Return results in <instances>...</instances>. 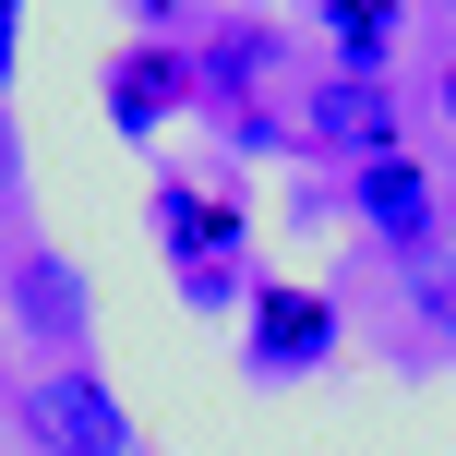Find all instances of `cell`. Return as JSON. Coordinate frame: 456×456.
Masks as SVG:
<instances>
[{"label": "cell", "mask_w": 456, "mask_h": 456, "mask_svg": "<svg viewBox=\"0 0 456 456\" xmlns=\"http://www.w3.org/2000/svg\"><path fill=\"white\" fill-rule=\"evenodd\" d=\"M337 361V300L300 289V276H252L240 300V372L252 385H300V372Z\"/></svg>", "instance_id": "cell-2"}, {"label": "cell", "mask_w": 456, "mask_h": 456, "mask_svg": "<svg viewBox=\"0 0 456 456\" xmlns=\"http://www.w3.org/2000/svg\"><path fill=\"white\" fill-rule=\"evenodd\" d=\"M396 24H409V0H324V12H313V37L337 48V72H372V85H385Z\"/></svg>", "instance_id": "cell-8"}, {"label": "cell", "mask_w": 456, "mask_h": 456, "mask_svg": "<svg viewBox=\"0 0 456 456\" xmlns=\"http://www.w3.org/2000/svg\"><path fill=\"white\" fill-rule=\"evenodd\" d=\"M0 289H12V324H24V337L48 348V361H85V324H96V276L72 265L61 240H24Z\"/></svg>", "instance_id": "cell-3"}, {"label": "cell", "mask_w": 456, "mask_h": 456, "mask_svg": "<svg viewBox=\"0 0 456 456\" xmlns=\"http://www.w3.org/2000/svg\"><path fill=\"white\" fill-rule=\"evenodd\" d=\"M444 109H456V61H444Z\"/></svg>", "instance_id": "cell-10"}, {"label": "cell", "mask_w": 456, "mask_h": 456, "mask_svg": "<svg viewBox=\"0 0 456 456\" xmlns=\"http://www.w3.org/2000/svg\"><path fill=\"white\" fill-rule=\"evenodd\" d=\"M313 144H337L348 168L396 157V96L372 85V72H324V85H313Z\"/></svg>", "instance_id": "cell-6"}, {"label": "cell", "mask_w": 456, "mask_h": 456, "mask_svg": "<svg viewBox=\"0 0 456 456\" xmlns=\"http://www.w3.org/2000/svg\"><path fill=\"white\" fill-rule=\"evenodd\" d=\"M12 72H24V0H0V96H12Z\"/></svg>", "instance_id": "cell-9"}, {"label": "cell", "mask_w": 456, "mask_h": 456, "mask_svg": "<svg viewBox=\"0 0 456 456\" xmlns=\"http://www.w3.org/2000/svg\"><path fill=\"white\" fill-rule=\"evenodd\" d=\"M348 205H361V228H372L385 252H409V265L433 252V168H420L409 144H396V157H361V168H348Z\"/></svg>", "instance_id": "cell-5"}, {"label": "cell", "mask_w": 456, "mask_h": 456, "mask_svg": "<svg viewBox=\"0 0 456 456\" xmlns=\"http://www.w3.org/2000/svg\"><path fill=\"white\" fill-rule=\"evenodd\" d=\"M252 12H276V0H252Z\"/></svg>", "instance_id": "cell-11"}, {"label": "cell", "mask_w": 456, "mask_h": 456, "mask_svg": "<svg viewBox=\"0 0 456 456\" xmlns=\"http://www.w3.org/2000/svg\"><path fill=\"white\" fill-rule=\"evenodd\" d=\"M157 252H168V276L228 265L240 252V205L228 192H192V181H157Z\"/></svg>", "instance_id": "cell-7"}, {"label": "cell", "mask_w": 456, "mask_h": 456, "mask_svg": "<svg viewBox=\"0 0 456 456\" xmlns=\"http://www.w3.org/2000/svg\"><path fill=\"white\" fill-rule=\"evenodd\" d=\"M192 96H205V61H192V48H168V37H120L109 48V120L133 144H157Z\"/></svg>", "instance_id": "cell-4"}, {"label": "cell", "mask_w": 456, "mask_h": 456, "mask_svg": "<svg viewBox=\"0 0 456 456\" xmlns=\"http://www.w3.org/2000/svg\"><path fill=\"white\" fill-rule=\"evenodd\" d=\"M24 433H37V456H144V420L120 409L96 361H48L24 385Z\"/></svg>", "instance_id": "cell-1"}]
</instances>
